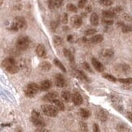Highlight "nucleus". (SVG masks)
<instances>
[{
	"instance_id": "12",
	"label": "nucleus",
	"mask_w": 132,
	"mask_h": 132,
	"mask_svg": "<svg viewBox=\"0 0 132 132\" xmlns=\"http://www.w3.org/2000/svg\"><path fill=\"white\" fill-rule=\"evenodd\" d=\"M16 63V60H15L12 57H8L7 59H5L2 62V66L4 68V69H7V67H10V66H12Z\"/></svg>"
},
{
	"instance_id": "26",
	"label": "nucleus",
	"mask_w": 132,
	"mask_h": 132,
	"mask_svg": "<svg viewBox=\"0 0 132 132\" xmlns=\"http://www.w3.org/2000/svg\"><path fill=\"white\" fill-rule=\"evenodd\" d=\"M113 50H111V49H108V50H105L104 51V52L103 54V55L105 57V58H111V57H113Z\"/></svg>"
},
{
	"instance_id": "14",
	"label": "nucleus",
	"mask_w": 132,
	"mask_h": 132,
	"mask_svg": "<svg viewBox=\"0 0 132 132\" xmlns=\"http://www.w3.org/2000/svg\"><path fill=\"white\" fill-rule=\"evenodd\" d=\"M51 87H52V82L49 80H44L40 84V90H48Z\"/></svg>"
},
{
	"instance_id": "21",
	"label": "nucleus",
	"mask_w": 132,
	"mask_h": 132,
	"mask_svg": "<svg viewBox=\"0 0 132 132\" xmlns=\"http://www.w3.org/2000/svg\"><path fill=\"white\" fill-rule=\"evenodd\" d=\"M79 113H80V116L82 117V118H85V119L88 118L90 117V112L86 109H81L79 110Z\"/></svg>"
},
{
	"instance_id": "2",
	"label": "nucleus",
	"mask_w": 132,
	"mask_h": 132,
	"mask_svg": "<svg viewBox=\"0 0 132 132\" xmlns=\"http://www.w3.org/2000/svg\"><path fill=\"white\" fill-rule=\"evenodd\" d=\"M41 109L43 113L48 117H52V118H55L58 115V109L53 104H43L41 106Z\"/></svg>"
},
{
	"instance_id": "30",
	"label": "nucleus",
	"mask_w": 132,
	"mask_h": 132,
	"mask_svg": "<svg viewBox=\"0 0 132 132\" xmlns=\"http://www.w3.org/2000/svg\"><path fill=\"white\" fill-rule=\"evenodd\" d=\"M67 9L71 12H78V8L72 3H69V4L67 5Z\"/></svg>"
},
{
	"instance_id": "5",
	"label": "nucleus",
	"mask_w": 132,
	"mask_h": 132,
	"mask_svg": "<svg viewBox=\"0 0 132 132\" xmlns=\"http://www.w3.org/2000/svg\"><path fill=\"white\" fill-rule=\"evenodd\" d=\"M14 23L16 24V26L19 29H24L27 26V22L25 21V19L21 16H16L15 18Z\"/></svg>"
},
{
	"instance_id": "7",
	"label": "nucleus",
	"mask_w": 132,
	"mask_h": 132,
	"mask_svg": "<svg viewBox=\"0 0 132 132\" xmlns=\"http://www.w3.org/2000/svg\"><path fill=\"white\" fill-rule=\"evenodd\" d=\"M91 64H92L93 67L95 68V69L96 71H98V72H100V73L104 72V66L103 65V64H101L97 59L92 58V60H91Z\"/></svg>"
},
{
	"instance_id": "20",
	"label": "nucleus",
	"mask_w": 132,
	"mask_h": 132,
	"mask_svg": "<svg viewBox=\"0 0 132 132\" xmlns=\"http://www.w3.org/2000/svg\"><path fill=\"white\" fill-rule=\"evenodd\" d=\"M60 97H61V99L65 101V102H69V101L72 99V95H71L69 91H63V92L61 93V95H60Z\"/></svg>"
},
{
	"instance_id": "39",
	"label": "nucleus",
	"mask_w": 132,
	"mask_h": 132,
	"mask_svg": "<svg viewBox=\"0 0 132 132\" xmlns=\"http://www.w3.org/2000/svg\"><path fill=\"white\" fill-rule=\"evenodd\" d=\"M113 107H114L117 110H118V111L121 112H121H123V107H122L121 105H120L119 104H113Z\"/></svg>"
},
{
	"instance_id": "46",
	"label": "nucleus",
	"mask_w": 132,
	"mask_h": 132,
	"mask_svg": "<svg viewBox=\"0 0 132 132\" xmlns=\"http://www.w3.org/2000/svg\"><path fill=\"white\" fill-rule=\"evenodd\" d=\"M112 10H113V11L115 13H118V12H120L121 11V7H118L113 8Z\"/></svg>"
},
{
	"instance_id": "6",
	"label": "nucleus",
	"mask_w": 132,
	"mask_h": 132,
	"mask_svg": "<svg viewBox=\"0 0 132 132\" xmlns=\"http://www.w3.org/2000/svg\"><path fill=\"white\" fill-rule=\"evenodd\" d=\"M70 22H71V25H72L73 28L78 29L82 25V20L79 16H72V18H71Z\"/></svg>"
},
{
	"instance_id": "19",
	"label": "nucleus",
	"mask_w": 132,
	"mask_h": 132,
	"mask_svg": "<svg viewBox=\"0 0 132 132\" xmlns=\"http://www.w3.org/2000/svg\"><path fill=\"white\" fill-rule=\"evenodd\" d=\"M104 40V38L102 35H95V36H93L92 38H90V42L91 43H101Z\"/></svg>"
},
{
	"instance_id": "47",
	"label": "nucleus",
	"mask_w": 132,
	"mask_h": 132,
	"mask_svg": "<svg viewBox=\"0 0 132 132\" xmlns=\"http://www.w3.org/2000/svg\"><path fill=\"white\" fill-rule=\"evenodd\" d=\"M71 40H72V36H68V41H71Z\"/></svg>"
},
{
	"instance_id": "27",
	"label": "nucleus",
	"mask_w": 132,
	"mask_h": 132,
	"mask_svg": "<svg viewBox=\"0 0 132 132\" xmlns=\"http://www.w3.org/2000/svg\"><path fill=\"white\" fill-rule=\"evenodd\" d=\"M103 78H105V79H107L109 81H110V82H115L117 79L115 77H113V75H111V74H109V73H104L103 74Z\"/></svg>"
},
{
	"instance_id": "37",
	"label": "nucleus",
	"mask_w": 132,
	"mask_h": 132,
	"mask_svg": "<svg viewBox=\"0 0 132 132\" xmlns=\"http://www.w3.org/2000/svg\"><path fill=\"white\" fill-rule=\"evenodd\" d=\"M58 24H59L58 21H52L51 22V28H52V29L53 30V31H55V30L57 29Z\"/></svg>"
},
{
	"instance_id": "3",
	"label": "nucleus",
	"mask_w": 132,
	"mask_h": 132,
	"mask_svg": "<svg viewBox=\"0 0 132 132\" xmlns=\"http://www.w3.org/2000/svg\"><path fill=\"white\" fill-rule=\"evenodd\" d=\"M29 38L28 36H25V35H21L20 36L16 43V47L18 50L20 51H25L29 46Z\"/></svg>"
},
{
	"instance_id": "44",
	"label": "nucleus",
	"mask_w": 132,
	"mask_h": 132,
	"mask_svg": "<svg viewBox=\"0 0 132 132\" xmlns=\"http://www.w3.org/2000/svg\"><path fill=\"white\" fill-rule=\"evenodd\" d=\"M126 118H127L128 120H130L132 122V113L131 112H128V113H126Z\"/></svg>"
},
{
	"instance_id": "4",
	"label": "nucleus",
	"mask_w": 132,
	"mask_h": 132,
	"mask_svg": "<svg viewBox=\"0 0 132 132\" xmlns=\"http://www.w3.org/2000/svg\"><path fill=\"white\" fill-rule=\"evenodd\" d=\"M55 84L58 87L63 88L67 86V82H66V79L64 78V76L58 73L55 75Z\"/></svg>"
},
{
	"instance_id": "35",
	"label": "nucleus",
	"mask_w": 132,
	"mask_h": 132,
	"mask_svg": "<svg viewBox=\"0 0 132 132\" xmlns=\"http://www.w3.org/2000/svg\"><path fill=\"white\" fill-rule=\"evenodd\" d=\"M87 3V0H79L78 3V6L79 8H83L86 6Z\"/></svg>"
},
{
	"instance_id": "32",
	"label": "nucleus",
	"mask_w": 132,
	"mask_h": 132,
	"mask_svg": "<svg viewBox=\"0 0 132 132\" xmlns=\"http://www.w3.org/2000/svg\"><path fill=\"white\" fill-rule=\"evenodd\" d=\"M121 30H122V32L124 34H126V33H130L132 31V26H130V25H123L122 26V29H121Z\"/></svg>"
},
{
	"instance_id": "1",
	"label": "nucleus",
	"mask_w": 132,
	"mask_h": 132,
	"mask_svg": "<svg viewBox=\"0 0 132 132\" xmlns=\"http://www.w3.org/2000/svg\"><path fill=\"white\" fill-rule=\"evenodd\" d=\"M39 89H40V87H38L36 83L30 82L25 87L24 94L27 97L32 98V97H34V95H36L38 93Z\"/></svg>"
},
{
	"instance_id": "16",
	"label": "nucleus",
	"mask_w": 132,
	"mask_h": 132,
	"mask_svg": "<svg viewBox=\"0 0 132 132\" xmlns=\"http://www.w3.org/2000/svg\"><path fill=\"white\" fill-rule=\"evenodd\" d=\"M52 103L55 106V107H56V108L58 109V110H60V111H64V103L62 102V101L59 100L58 99L54 100Z\"/></svg>"
},
{
	"instance_id": "10",
	"label": "nucleus",
	"mask_w": 132,
	"mask_h": 132,
	"mask_svg": "<svg viewBox=\"0 0 132 132\" xmlns=\"http://www.w3.org/2000/svg\"><path fill=\"white\" fill-rule=\"evenodd\" d=\"M72 101L75 105H80L82 104V97L78 92H75L72 95Z\"/></svg>"
},
{
	"instance_id": "29",
	"label": "nucleus",
	"mask_w": 132,
	"mask_h": 132,
	"mask_svg": "<svg viewBox=\"0 0 132 132\" xmlns=\"http://www.w3.org/2000/svg\"><path fill=\"white\" fill-rule=\"evenodd\" d=\"M118 81L121 83L123 84H132V78H120Z\"/></svg>"
},
{
	"instance_id": "15",
	"label": "nucleus",
	"mask_w": 132,
	"mask_h": 132,
	"mask_svg": "<svg viewBox=\"0 0 132 132\" xmlns=\"http://www.w3.org/2000/svg\"><path fill=\"white\" fill-rule=\"evenodd\" d=\"M63 53H64V55L66 57L69 61L70 62H74V57H73V55L72 54V52H70V51L67 50V49H64L63 50Z\"/></svg>"
},
{
	"instance_id": "23",
	"label": "nucleus",
	"mask_w": 132,
	"mask_h": 132,
	"mask_svg": "<svg viewBox=\"0 0 132 132\" xmlns=\"http://www.w3.org/2000/svg\"><path fill=\"white\" fill-rule=\"evenodd\" d=\"M53 61H54V64H55V66H57V67H58L60 69H61V70L63 71V72H64V73L66 72V69H65V67L64 66V64H63L61 62H60L58 59H56V58L54 59Z\"/></svg>"
},
{
	"instance_id": "45",
	"label": "nucleus",
	"mask_w": 132,
	"mask_h": 132,
	"mask_svg": "<svg viewBox=\"0 0 132 132\" xmlns=\"http://www.w3.org/2000/svg\"><path fill=\"white\" fill-rule=\"evenodd\" d=\"M91 11H92V7H91L90 5H88V6H87V7H86V12H87V13H89Z\"/></svg>"
},
{
	"instance_id": "24",
	"label": "nucleus",
	"mask_w": 132,
	"mask_h": 132,
	"mask_svg": "<svg viewBox=\"0 0 132 132\" xmlns=\"http://www.w3.org/2000/svg\"><path fill=\"white\" fill-rule=\"evenodd\" d=\"M52 40H53V43L55 46H57V47H59V46H60L63 43V40L60 36H53Z\"/></svg>"
},
{
	"instance_id": "28",
	"label": "nucleus",
	"mask_w": 132,
	"mask_h": 132,
	"mask_svg": "<svg viewBox=\"0 0 132 132\" xmlns=\"http://www.w3.org/2000/svg\"><path fill=\"white\" fill-rule=\"evenodd\" d=\"M110 99L112 100V102L115 103V104H119V103H121V99L119 97L118 95H111Z\"/></svg>"
},
{
	"instance_id": "34",
	"label": "nucleus",
	"mask_w": 132,
	"mask_h": 132,
	"mask_svg": "<svg viewBox=\"0 0 132 132\" xmlns=\"http://www.w3.org/2000/svg\"><path fill=\"white\" fill-rule=\"evenodd\" d=\"M82 66H83V68H84L85 70L88 71V72H90V73H93V71H92V69H91L90 66L89 65L88 63H87V62H83V63H82Z\"/></svg>"
},
{
	"instance_id": "25",
	"label": "nucleus",
	"mask_w": 132,
	"mask_h": 132,
	"mask_svg": "<svg viewBox=\"0 0 132 132\" xmlns=\"http://www.w3.org/2000/svg\"><path fill=\"white\" fill-rule=\"evenodd\" d=\"M31 119L40 120V119H43V118H42L41 114H40L38 111H36V110H33V111H32V113H31Z\"/></svg>"
},
{
	"instance_id": "43",
	"label": "nucleus",
	"mask_w": 132,
	"mask_h": 132,
	"mask_svg": "<svg viewBox=\"0 0 132 132\" xmlns=\"http://www.w3.org/2000/svg\"><path fill=\"white\" fill-rule=\"evenodd\" d=\"M93 131H95V132H99L100 131V127L98 124H93Z\"/></svg>"
},
{
	"instance_id": "22",
	"label": "nucleus",
	"mask_w": 132,
	"mask_h": 132,
	"mask_svg": "<svg viewBox=\"0 0 132 132\" xmlns=\"http://www.w3.org/2000/svg\"><path fill=\"white\" fill-rule=\"evenodd\" d=\"M116 13L113 11V10H108V11H104L103 12V16L105 18H113L115 16Z\"/></svg>"
},
{
	"instance_id": "9",
	"label": "nucleus",
	"mask_w": 132,
	"mask_h": 132,
	"mask_svg": "<svg viewBox=\"0 0 132 132\" xmlns=\"http://www.w3.org/2000/svg\"><path fill=\"white\" fill-rule=\"evenodd\" d=\"M58 98V94L55 91H50L47 95H44V100L47 101V102H52L55 99Z\"/></svg>"
},
{
	"instance_id": "8",
	"label": "nucleus",
	"mask_w": 132,
	"mask_h": 132,
	"mask_svg": "<svg viewBox=\"0 0 132 132\" xmlns=\"http://www.w3.org/2000/svg\"><path fill=\"white\" fill-rule=\"evenodd\" d=\"M96 118L101 121H106L108 119V113L104 109H100L96 113Z\"/></svg>"
},
{
	"instance_id": "42",
	"label": "nucleus",
	"mask_w": 132,
	"mask_h": 132,
	"mask_svg": "<svg viewBox=\"0 0 132 132\" xmlns=\"http://www.w3.org/2000/svg\"><path fill=\"white\" fill-rule=\"evenodd\" d=\"M103 22L107 24V25H112L113 24V21H112V20H109V18H106V19H104L103 20Z\"/></svg>"
},
{
	"instance_id": "13",
	"label": "nucleus",
	"mask_w": 132,
	"mask_h": 132,
	"mask_svg": "<svg viewBox=\"0 0 132 132\" xmlns=\"http://www.w3.org/2000/svg\"><path fill=\"white\" fill-rule=\"evenodd\" d=\"M51 69H52V64H51L50 62L43 61L42 63H40L39 64V69L43 71V72H48Z\"/></svg>"
},
{
	"instance_id": "11",
	"label": "nucleus",
	"mask_w": 132,
	"mask_h": 132,
	"mask_svg": "<svg viewBox=\"0 0 132 132\" xmlns=\"http://www.w3.org/2000/svg\"><path fill=\"white\" fill-rule=\"evenodd\" d=\"M36 53L39 57H45L47 55L46 48L43 44H39L36 48Z\"/></svg>"
},
{
	"instance_id": "41",
	"label": "nucleus",
	"mask_w": 132,
	"mask_h": 132,
	"mask_svg": "<svg viewBox=\"0 0 132 132\" xmlns=\"http://www.w3.org/2000/svg\"><path fill=\"white\" fill-rule=\"evenodd\" d=\"M61 21L63 22V24H67L68 23V15L66 13H64L62 18H61Z\"/></svg>"
},
{
	"instance_id": "48",
	"label": "nucleus",
	"mask_w": 132,
	"mask_h": 132,
	"mask_svg": "<svg viewBox=\"0 0 132 132\" xmlns=\"http://www.w3.org/2000/svg\"><path fill=\"white\" fill-rule=\"evenodd\" d=\"M15 1H16V2H19V1H21V0H15Z\"/></svg>"
},
{
	"instance_id": "17",
	"label": "nucleus",
	"mask_w": 132,
	"mask_h": 132,
	"mask_svg": "<svg viewBox=\"0 0 132 132\" xmlns=\"http://www.w3.org/2000/svg\"><path fill=\"white\" fill-rule=\"evenodd\" d=\"M73 73H74V75L76 76V77H77L78 78H79V79H81V80H84V81L87 80V76H86L85 73L83 72H82V71L78 70V69H74L73 70Z\"/></svg>"
},
{
	"instance_id": "38",
	"label": "nucleus",
	"mask_w": 132,
	"mask_h": 132,
	"mask_svg": "<svg viewBox=\"0 0 132 132\" xmlns=\"http://www.w3.org/2000/svg\"><path fill=\"white\" fill-rule=\"evenodd\" d=\"M55 2V7H60L64 2V0H54Z\"/></svg>"
},
{
	"instance_id": "40",
	"label": "nucleus",
	"mask_w": 132,
	"mask_h": 132,
	"mask_svg": "<svg viewBox=\"0 0 132 132\" xmlns=\"http://www.w3.org/2000/svg\"><path fill=\"white\" fill-rule=\"evenodd\" d=\"M47 4H48V7L50 9H52L55 7V2L54 0H47Z\"/></svg>"
},
{
	"instance_id": "31",
	"label": "nucleus",
	"mask_w": 132,
	"mask_h": 132,
	"mask_svg": "<svg viewBox=\"0 0 132 132\" xmlns=\"http://www.w3.org/2000/svg\"><path fill=\"white\" fill-rule=\"evenodd\" d=\"M100 3L101 5H103V6L109 7L113 4V1L112 0H100Z\"/></svg>"
},
{
	"instance_id": "18",
	"label": "nucleus",
	"mask_w": 132,
	"mask_h": 132,
	"mask_svg": "<svg viewBox=\"0 0 132 132\" xmlns=\"http://www.w3.org/2000/svg\"><path fill=\"white\" fill-rule=\"evenodd\" d=\"M90 20L91 24L94 25V26H97V25L99 24V16H98V15L96 14L95 12L91 14Z\"/></svg>"
},
{
	"instance_id": "36",
	"label": "nucleus",
	"mask_w": 132,
	"mask_h": 132,
	"mask_svg": "<svg viewBox=\"0 0 132 132\" xmlns=\"http://www.w3.org/2000/svg\"><path fill=\"white\" fill-rule=\"evenodd\" d=\"M96 33V29H87V31L85 32V34L89 36V35H93Z\"/></svg>"
},
{
	"instance_id": "33",
	"label": "nucleus",
	"mask_w": 132,
	"mask_h": 132,
	"mask_svg": "<svg viewBox=\"0 0 132 132\" xmlns=\"http://www.w3.org/2000/svg\"><path fill=\"white\" fill-rule=\"evenodd\" d=\"M79 127H80V130L82 131H87L88 130L87 125L86 124L85 122H82V121H80V122H79Z\"/></svg>"
}]
</instances>
